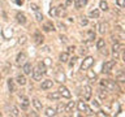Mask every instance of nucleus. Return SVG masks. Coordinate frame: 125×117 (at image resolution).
<instances>
[{"mask_svg":"<svg viewBox=\"0 0 125 117\" xmlns=\"http://www.w3.org/2000/svg\"><path fill=\"white\" fill-rule=\"evenodd\" d=\"M100 85L103 86L104 88H108V90H117V86H116V83H115V81L102 79V81H100Z\"/></svg>","mask_w":125,"mask_h":117,"instance_id":"f257e3e1","label":"nucleus"},{"mask_svg":"<svg viewBox=\"0 0 125 117\" xmlns=\"http://www.w3.org/2000/svg\"><path fill=\"white\" fill-rule=\"evenodd\" d=\"M94 64V58L91 56H87L83 60V62H82V65H81V70H87L91 68V65Z\"/></svg>","mask_w":125,"mask_h":117,"instance_id":"f03ea898","label":"nucleus"},{"mask_svg":"<svg viewBox=\"0 0 125 117\" xmlns=\"http://www.w3.org/2000/svg\"><path fill=\"white\" fill-rule=\"evenodd\" d=\"M115 65H116V60H109V61H105L104 64H103V69H102V72H103V73H109Z\"/></svg>","mask_w":125,"mask_h":117,"instance_id":"7ed1b4c3","label":"nucleus"},{"mask_svg":"<svg viewBox=\"0 0 125 117\" xmlns=\"http://www.w3.org/2000/svg\"><path fill=\"white\" fill-rule=\"evenodd\" d=\"M26 58H27V55L25 52H20L16 57V64L17 65H23L26 62Z\"/></svg>","mask_w":125,"mask_h":117,"instance_id":"20e7f679","label":"nucleus"},{"mask_svg":"<svg viewBox=\"0 0 125 117\" xmlns=\"http://www.w3.org/2000/svg\"><path fill=\"white\" fill-rule=\"evenodd\" d=\"M77 107H78V109H80V112H87L89 115H93V113H91V109H90L87 105H86L85 101H78Z\"/></svg>","mask_w":125,"mask_h":117,"instance_id":"39448f33","label":"nucleus"},{"mask_svg":"<svg viewBox=\"0 0 125 117\" xmlns=\"http://www.w3.org/2000/svg\"><path fill=\"white\" fill-rule=\"evenodd\" d=\"M59 92H60V95H61L62 98H66V99H69V98L72 96L70 91L65 87V86H60V88H59Z\"/></svg>","mask_w":125,"mask_h":117,"instance_id":"423d86ee","label":"nucleus"},{"mask_svg":"<svg viewBox=\"0 0 125 117\" xmlns=\"http://www.w3.org/2000/svg\"><path fill=\"white\" fill-rule=\"evenodd\" d=\"M91 94H93V90H91V86H85L83 87V96L86 100H90L91 99Z\"/></svg>","mask_w":125,"mask_h":117,"instance_id":"0eeeda50","label":"nucleus"},{"mask_svg":"<svg viewBox=\"0 0 125 117\" xmlns=\"http://www.w3.org/2000/svg\"><path fill=\"white\" fill-rule=\"evenodd\" d=\"M20 104H21L22 109H27V108H29L30 101H29V99H27L26 96H20Z\"/></svg>","mask_w":125,"mask_h":117,"instance_id":"6e6552de","label":"nucleus"},{"mask_svg":"<svg viewBox=\"0 0 125 117\" xmlns=\"http://www.w3.org/2000/svg\"><path fill=\"white\" fill-rule=\"evenodd\" d=\"M31 74H33V79L34 81H41L42 79V72L38 68H35L34 70H31Z\"/></svg>","mask_w":125,"mask_h":117,"instance_id":"1a4fd4ad","label":"nucleus"},{"mask_svg":"<svg viewBox=\"0 0 125 117\" xmlns=\"http://www.w3.org/2000/svg\"><path fill=\"white\" fill-rule=\"evenodd\" d=\"M52 86H53V82L52 81H51V79H46V81L42 82L41 88L42 90H48V88H52Z\"/></svg>","mask_w":125,"mask_h":117,"instance_id":"9d476101","label":"nucleus"},{"mask_svg":"<svg viewBox=\"0 0 125 117\" xmlns=\"http://www.w3.org/2000/svg\"><path fill=\"white\" fill-rule=\"evenodd\" d=\"M14 81L17 82L18 85H21V86H25V85H26V78H25V76H23V74H18V76L16 77Z\"/></svg>","mask_w":125,"mask_h":117,"instance_id":"9b49d317","label":"nucleus"},{"mask_svg":"<svg viewBox=\"0 0 125 117\" xmlns=\"http://www.w3.org/2000/svg\"><path fill=\"white\" fill-rule=\"evenodd\" d=\"M47 98H48L50 100H59V99L61 98V95H60V92H59V91H53V92L48 94V95H47Z\"/></svg>","mask_w":125,"mask_h":117,"instance_id":"f8f14e48","label":"nucleus"},{"mask_svg":"<svg viewBox=\"0 0 125 117\" xmlns=\"http://www.w3.org/2000/svg\"><path fill=\"white\" fill-rule=\"evenodd\" d=\"M8 88H9V92L13 94L16 91V85H14V79H12V78H9L8 79Z\"/></svg>","mask_w":125,"mask_h":117,"instance_id":"ddd939ff","label":"nucleus"},{"mask_svg":"<svg viewBox=\"0 0 125 117\" xmlns=\"http://www.w3.org/2000/svg\"><path fill=\"white\" fill-rule=\"evenodd\" d=\"M31 70H33L31 64L30 62H25L23 64V74H31Z\"/></svg>","mask_w":125,"mask_h":117,"instance_id":"4468645a","label":"nucleus"},{"mask_svg":"<svg viewBox=\"0 0 125 117\" xmlns=\"http://www.w3.org/2000/svg\"><path fill=\"white\" fill-rule=\"evenodd\" d=\"M16 18H17V22H18V23H21V25H25V23H26V17H25V14L17 13Z\"/></svg>","mask_w":125,"mask_h":117,"instance_id":"2eb2a0df","label":"nucleus"},{"mask_svg":"<svg viewBox=\"0 0 125 117\" xmlns=\"http://www.w3.org/2000/svg\"><path fill=\"white\" fill-rule=\"evenodd\" d=\"M34 42L37 43V44H42L43 43V37H42L41 33H38V31L34 34Z\"/></svg>","mask_w":125,"mask_h":117,"instance_id":"dca6fc26","label":"nucleus"},{"mask_svg":"<svg viewBox=\"0 0 125 117\" xmlns=\"http://www.w3.org/2000/svg\"><path fill=\"white\" fill-rule=\"evenodd\" d=\"M44 115L47 116V117H51V116H55V115H56V109H55V108H47L46 109V112H44Z\"/></svg>","mask_w":125,"mask_h":117,"instance_id":"f3484780","label":"nucleus"},{"mask_svg":"<svg viewBox=\"0 0 125 117\" xmlns=\"http://www.w3.org/2000/svg\"><path fill=\"white\" fill-rule=\"evenodd\" d=\"M59 60H60V62H66L69 60V55H68V52H62L61 55H60V57H59Z\"/></svg>","mask_w":125,"mask_h":117,"instance_id":"a211bd4d","label":"nucleus"},{"mask_svg":"<svg viewBox=\"0 0 125 117\" xmlns=\"http://www.w3.org/2000/svg\"><path fill=\"white\" fill-rule=\"evenodd\" d=\"M62 14H65V7L60 5V7H57V8H56V16L61 17Z\"/></svg>","mask_w":125,"mask_h":117,"instance_id":"6ab92c4d","label":"nucleus"},{"mask_svg":"<svg viewBox=\"0 0 125 117\" xmlns=\"http://www.w3.org/2000/svg\"><path fill=\"white\" fill-rule=\"evenodd\" d=\"M74 107H76V103H74V101H69L68 105L65 107V112H73Z\"/></svg>","mask_w":125,"mask_h":117,"instance_id":"aec40b11","label":"nucleus"},{"mask_svg":"<svg viewBox=\"0 0 125 117\" xmlns=\"http://www.w3.org/2000/svg\"><path fill=\"white\" fill-rule=\"evenodd\" d=\"M33 105L35 107V109H37V111H41L42 107H43L42 103H41V101H39L38 99H33Z\"/></svg>","mask_w":125,"mask_h":117,"instance_id":"412c9836","label":"nucleus"},{"mask_svg":"<svg viewBox=\"0 0 125 117\" xmlns=\"http://www.w3.org/2000/svg\"><path fill=\"white\" fill-rule=\"evenodd\" d=\"M10 115L12 116H14V117H17V116H20V111H18V108L17 107H14V105H12L10 107Z\"/></svg>","mask_w":125,"mask_h":117,"instance_id":"4be33fe9","label":"nucleus"},{"mask_svg":"<svg viewBox=\"0 0 125 117\" xmlns=\"http://www.w3.org/2000/svg\"><path fill=\"white\" fill-rule=\"evenodd\" d=\"M105 46V42H104V39H98V42H96V48L98 49H102L103 47Z\"/></svg>","mask_w":125,"mask_h":117,"instance_id":"5701e85b","label":"nucleus"},{"mask_svg":"<svg viewBox=\"0 0 125 117\" xmlns=\"http://www.w3.org/2000/svg\"><path fill=\"white\" fill-rule=\"evenodd\" d=\"M90 17L91 18H99V10L98 9H93L90 12Z\"/></svg>","mask_w":125,"mask_h":117,"instance_id":"b1692460","label":"nucleus"},{"mask_svg":"<svg viewBox=\"0 0 125 117\" xmlns=\"http://www.w3.org/2000/svg\"><path fill=\"white\" fill-rule=\"evenodd\" d=\"M98 27H99V33L100 34H104L105 33V29H107V23L102 22V23H99V26H98Z\"/></svg>","mask_w":125,"mask_h":117,"instance_id":"393cba45","label":"nucleus"},{"mask_svg":"<svg viewBox=\"0 0 125 117\" xmlns=\"http://www.w3.org/2000/svg\"><path fill=\"white\" fill-rule=\"evenodd\" d=\"M116 79L119 81V82H125V74H124L123 70H121V72L117 74V78H116Z\"/></svg>","mask_w":125,"mask_h":117,"instance_id":"a878e982","label":"nucleus"},{"mask_svg":"<svg viewBox=\"0 0 125 117\" xmlns=\"http://www.w3.org/2000/svg\"><path fill=\"white\" fill-rule=\"evenodd\" d=\"M43 30L44 31H53L55 26L52 25V23H47V25H44V27H43Z\"/></svg>","mask_w":125,"mask_h":117,"instance_id":"bb28decb","label":"nucleus"},{"mask_svg":"<svg viewBox=\"0 0 125 117\" xmlns=\"http://www.w3.org/2000/svg\"><path fill=\"white\" fill-rule=\"evenodd\" d=\"M124 48V44H119L117 42H115V44L112 46V49L113 51H120V49H123Z\"/></svg>","mask_w":125,"mask_h":117,"instance_id":"cd10ccee","label":"nucleus"},{"mask_svg":"<svg viewBox=\"0 0 125 117\" xmlns=\"http://www.w3.org/2000/svg\"><path fill=\"white\" fill-rule=\"evenodd\" d=\"M98 96H99L100 99H104V98L107 96V94H105V90H103V88L98 90Z\"/></svg>","mask_w":125,"mask_h":117,"instance_id":"c85d7f7f","label":"nucleus"},{"mask_svg":"<svg viewBox=\"0 0 125 117\" xmlns=\"http://www.w3.org/2000/svg\"><path fill=\"white\" fill-rule=\"evenodd\" d=\"M95 39V33H94V30H90L87 33V40H94Z\"/></svg>","mask_w":125,"mask_h":117,"instance_id":"c756f323","label":"nucleus"},{"mask_svg":"<svg viewBox=\"0 0 125 117\" xmlns=\"http://www.w3.org/2000/svg\"><path fill=\"white\" fill-rule=\"evenodd\" d=\"M99 5H100V9H102V10H107V9H108V3H107V1H103V0H102Z\"/></svg>","mask_w":125,"mask_h":117,"instance_id":"7c9ffc66","label":"nucleus"},{"mask_svg":"<svg viewBox=\"0 0 125 117\" xmlns=\"http://www.w3.org/2000/svg\"><path fill=\"white\" fill-rule=\"evenodd\" d=\"M38 69L42 72V74H44V73H46V65L43 64V62H39V64H38Z\"/></svg>","mask_w":125,"mask_h":117,"instance_id":"2f4dec72","label":"nucleus"},{"mask_svg":"<svg viewBox=\"0 0 125 117\" xmlns=\"http://www.w3.org/2000/svg\"><path fill=\"white\" fill-rule=\"evenodd\" d=\"M62 112H65V105L64 104H59V107L56 109V113H62Z\"/></svg>","mask_w":125,"mask_h":117,"instance_id":"473e14b6","label":"nucleus"},{"mask_svg":"<svg viewBox=\"0 0 125 117\" xmlns=\"http://www.w3.org/2000/svg\"><path fill=\"white\" fill-rule=\"evenodd\" d=\"M87 77H89L91 81H94V79L96 78V74H95V73H93L91 70H87Z\"/></svg>","mask_w":125,"mask_h":117,"instance_id":"72a5a7b5","label":"nucleus"},{"mask_svg":"<svg viewBox=\"0 0 125 117\" xmlns=\"http://www.w3.org/2000/svg\"><path fill=\"white\" fill-rule=\"evenodd\" d=\"M80 23H81L82 26H86V25L89 23V20L86 18V17H81V20H80Z\"/></svg>","mask_w":125,"mask_h":117,"instance_id":"f704fd0d","label":"nucleus"},{"mask_svg":"<svg viewBox=\"0 0 125 117\" xmlns=\"http://www.w3.org/2000/svg\"><path fill=\"white\" fill-rule=\"evenodd\" d=\"M35 18H37V21H43V14L39 13L37 10V13H35Z\"/></svg>","mask_w":125,"mask_h":117,"instance_id":"c9c22d12","label":"nucleus"},{"mask_svg":"<svg viewBox=\"0 0 125 117\" xmlns=\"http://www.w3.org/2000/svg\"><path fill=\"white\" fill-rule=\"evenodd\" d=\"M74 7H76V9H80V8L82 7V4L80 0H74Z\"/></svg>","mask_w":125,"mask_h":117,"instance_id":"e433bc0d","label":"nucleus"},{"mask_svg":"<svg viewBox=\"0 0 125 117\" xmlns=\"http://www.w3.org/2000/svg\"><path fill=\"white\" fill-rule=\"evenodd\" d=\"M116 3H117V5L119 7H125V0H116Z\"/></svg>","mask_w":125,"mask_h":117,"instance_id":"4c0bfd02","label":"nucleus"},{"mask_svg":"<svg viewBox=\"0 0 125 117\" xmlns=\"http://www.w3.org/2000/svg\"><path fill=\"white\" fill-rule=\"evenodd\" d=\"M91 105H93L94 108H100V104L98 103L96 100H93V101H91Z\"/></svg>","mask_w":125,"mask_h":117,"instance_id":"58836bf2","label":"nucleus"},{"mask_svg":"<svg viewBox=\"0 0 125 117\" xmlns=\"http://www.w3.org/2000/svg\"><path fill=\"white\" fill-rule=\"evenodd\" d=\"M18 43H20V44H25V43H26V37H25V35H23V37H21V38H20Z\"/></svg>","mask_w":125,"mask_h":117,"instance_id":"ea45409f","label":"nucleus"},{"mask_svg":"<svg viewBox=\"0 0 125 117\" xmlns=\"http://www.w3.org/2000/svg\"><path fill=\"white\" fill-rule=\"evenodd\" d=\"M112 56H113V60H117V58H119V51H113Z\"/></svg>","mask_w":125,"mask_h":117,"instance_id":"a19ab883","label":"nucleus"},{"mask_svg":"<svg viewBox=\"0 0 125 117\" xmlns=\"http://www.w3.org/2000/svg\"><path fill=\"white\" fill-rule=\"evenodd\" d=\"M76 61H77V57H73V58H70L69 66H74V64H76Z\"/></svg>","mask_w":125,"mask_h":117,"instance_id":"79ce46f5","label":"nucleus"},{"mask_svg":"<svg viewBox=\"0 0 125 117\" xmlns=\"http://www.w3.org/2000/svg\"><path fill=\"white\" fill-rule=\"evenodd\" d=\"M86 52H87L86 47H81V48H80V53H81V55H86Z\"/></svg>","mask_w":125,"mask_h":117,"instance_id":"37998d69","label":"nucleus"},{"mask_svg":"<svg viewBox=\"0 0 125 117\" xmlns=\"http://www.w3.org/2000/svg\"><path fill=\"white\" fill-rule=\"evenodd\" d=\"M30 8H31L33 10H35V12H37V10L39 9V7L37 5V4H30Z\"/></svg>","mask_w":125,"mask_h":117,"instance_id":"c03bdc74","label":"nucleus"},{"mask_svg":"<svg viewBox=\"0 0 125 117\" xmlns=\"http://www.w3.org/2000/svg\"><path fill=\"white\" fill-rule=\"evenodd\" d=\"M57 78L60 79L59 82H64V74H60V73H59V74H57Z\"/></svg>","mask_w":125,"mask_h":117,"instance_id":"a18cd8bd","label":"nucleus"},{"mask_svg":"<svg viewBox=\"0 0 125 117\" xmlns=\"http://www.w3.org/2000/svg\"><path fill=\"white\" fill-rule=\"evenodd\" d=\"M50 16H56V8H53V9L50 10Z\"/></svg>","mask_w":125,"mask_h":117,"instance_id":"49530a36","label":"nucleus"},{"mask_svg":"<svg viewBox=\"0 0 125 117\" xmlns=\"http://www.w3.org/2000/svg\"><path fill=\"white\" fill-rule=\"evenodd\" d=\"M57 26H59V27H60V29H61V30H65V25H64V23H61V22H59V23H57Z\"/></svg>","mask_w":125,"mask_h":117,"instance_id":"de8ad7c7","label":"nucleus"},{"mask_svg":"<svg viewBox=\"0 0 125 117\" xmlns=\"http://www.w3.org/2000/svg\"><path fill=\"white\" fill-rule=\"evenodd\" d=\"M43 64H44V65H51V60H50V58H46V60L43 61Z\"/></svg>","mask_w":125,"mask_h":117,"instance_id":"09e8293b","label":"nucleus"},{"mask_svg":"<svg viewBox=\"0 0 125 117\" xmlns=\"http://www.w3.org/2000/svg\"><path fill=\"white\" fill-rule=\"evenodd\" d=\"M74 49H76V47H74V46H70L69 48H68V52H73Z\"/></svg>","mask_w":125,"mask_h":117,"instance_id":"8fccbe9b","label":"nucleus"},{"mask_svg":"<svg viewBox=\"0 0 125 117\" xmlns=\"http://www.w3.org/2000/svg\"><path fill=\"white\" fill-rule=\"evenodd\" d=\"M70 4H72V0H66V1H65V5H64V7H69Z\"/></svg>","mask_w":125,"mask_h":117,"instance_id":"3c124183","label":"nucleus"},{"mask_svg":"<svg viewBox=\"0 0 125 117\" xmlns=\"http://www.w3.org/2000/svg\"><path fill=\"white\" fill-rule=\"evenodd\" d=\"M60 39L62 42H66V37H64V35H60Z\"/></svg>","mask_w":125,"mask_h":117,"instance_id":"603ef678","label":"nucleus"},{"mask_svg":"<svg viewBox=\"0 0 125 117\" xmlns=\"http://www.w3.org/2000/svg\"><path fill=\"white\" fill-rule=\"evenodd\" d=\"M80 1H81V4H82V5H85V4H87V0H80Z\"/></svg>","mask_w":125,"mask_h":117,"instance_id":"864d4df0","label":"nucleus"},{"mask_svg":"<svg viewBox=\"0 0 125 117\" xmlns=\"http://www.w3.org/2000/svg\"><path fill=\"white\" fill-rule=\"evenodd\" d=\"M99 116H108V115H107V113H104V112H100Z\"/></svg>","mask_w":125,"mask_h":117,"instance_id":"5fc2aeb1","label":"nucleus"},{"mask_svg":"<svg viewBox=\"0 0 125 117\" xmlns=\"http://www.w3.org/2000/svg\"><path fill=\"white\" fill-rule=\"evenodd\" d=\"M16 3H17V4H22V0H16Z\"/></svg>","mask_w":125,"mask_h":117,"instance_id":"6e6d98bb","label":"nucleus"},{"mask_svg":"<svg viewBox=\"0 0 125 117\" xmlns=\"http://www.w3.org/2000/svg\"><path fill=\"white\" fill-rule=\"evenodd\" d=\"M0 79H1V74H0Z\"/></svg>","mask_w":125,"mask_h":117,"instance_id":"4d7b16f0","label":"nucleus"}]
</instances>
